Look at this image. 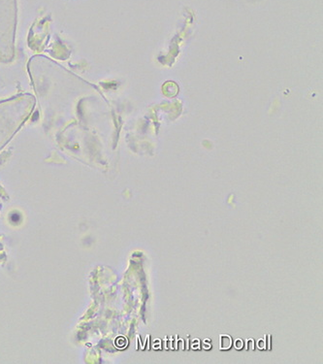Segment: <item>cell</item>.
Wrapping results in <instances>:
<instances>
[{"mask_svg": "<svg viewBox=\"0 0 323 364\" xmlns=\"http://www.w3.org/2000/svg\"><path fill=\"white\" fill-rule=\"evenodd\" d=\"M128 343H127V339H125V338H123V337H121V338H119V339H117L116 340V345L117 346H119V347H124V346H126Z\"/></svg>", "mask_w": 323, "mask_h": 364, "instance_id": "1", "label": "cell"}]
</instances>
